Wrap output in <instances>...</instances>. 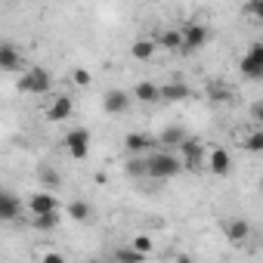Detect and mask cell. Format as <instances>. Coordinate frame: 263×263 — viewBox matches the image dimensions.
Here are the masks:
<instances>
[{
  "label": "cell",
  "mask_w": 263,
  "mask_h": 263,
  "mask_svg": "<svg viewBox=\"0 0 263 263\" xmlns=\"http://www.w3.org/2000/svg\"><path fill=\"white\" fill-rule=\"evenodd\" d=\"M208 41H211L208 25H189V28L183 31V50H198V47H204Z\"/></svg>",
  "instance_id": "30bf717a"
},
{
  "label": "cell",
  "mask_w": 263,
  "mask_h": 263,
  "mask_svg": "<svg viewBox=\"0 0 263 263\" xmlns=\"http://www.w3.org/2000/svg\"><path fill=\"white\" fill-rule=\"evenodd\" d=\"M127 174L130 177H149V161H143V158L127 161Z\"/></svg>",
  "instance_id": "cb8c5ba5"
},
{
  "label": "cell",
  "mask_w": 263,
  "mask_h": 263,
  "mask_svg": "<svg viewBox=\"0 0 263 263\" xmlns=\"http://www.w3.org/2000/svg\"><path fill=\"white\" fill-rule=\"evenodd\" d=\"M211 99H214V102H220V99H229L226 87H220V84H211Z\"/></svg>",
  "instance_id": "4316f807"
},
{
  "label": "cell",
  "mask_w": 263,
  "mask_h": 263,
  "mask_svg": "<svg viewBox=\"0 0 263 263\" xmlns=\"http://www.w3.org/2000/svg\"><path fill=\"white\" fill-rule=\"evenodd\" d=\"M146 161H149V177H152V180H171V177H177L180 171H186V167H183V158H174V155H167V152L149 155Z\"/></svg>",
  "instance_id": "6da1fadb"
},
{
  "label": "cell",
  "mask_w": 263,
  "mask_h": 263,
  "mask_svg": "<svg viewBox=\"0 0 263 263\" xmlns=\"http://www.w3.org/2000/svg\"><path fill=\"white\" fill-rule=\"evenodd\" d=\"M158 140H161V143H167V146H180V143L186 140V134H183V127H164Z\"/></svg>",
  "instance_id": "d6986e66"
},
{
  "label": "cell",
  "mask_w": 263,
  "mask_h": 263,
  "mask_svg": "<svg viewBox=\"0 0 263 263\" xmlns=\"http://www.w3.org/2000/svg\"><path fill=\"white\" fill-rule=\"evenodd\" d=\"M155 47H158V41H152V37H137L134 44H130V56H134L137 62H149V59L155 56Z\"/></svg>",
  "instance_id": "4fadbf2b"
},
{
  "label": "cell",
  "mask_w": 263,
  "mask_h": 263,
  "mask_svg": "<svg viewBox=\"0 0 263 263\" xmlns=\"http://www.w3.org/2000/svg\"><path fill=\"white\" fill-rule=\"evenodd\" d=\"M41 180L50 183V186H59V174H56V171H47V167H44V171H41Z\"/></svg>",
  "instance_id": "f1b7e54d"
},
{
  "label": "cell",
  "mask_w": 263,
  "mask_h": 263,
  "mask_svg": "<svg viewBox=\"0 0 263 263\" xmlns=\"http://www.w3.org/2000/svg\"><path fill=\"white\" fill-rule=\"evenodd\" d=\"M50 87H53V78H50V71L41 68V65L25 68V74L19 78V90H22V93H31V96H41V93H47Z\"/></svg>",
  "instance_id": "7a4b0ae2"
},
{
  "label": "cell",
  "mask_w": 263,
  "mask_h": 263,
  "mask_svg": "<svg viewBox=\"0 0 263 263\" xmlns=\"http://www.w3.org/2000/svg\"><path fill=\"white\" fill-rule=\"evenodd\" d=\"M134 99H140V102H155V99H161V87L152 84V81H140V84L134 87Z\"/></svg>",
  "instance_id": "2e32d148"
},
{
  "label": "cell",
  "mask_w": 263,
  "mask_h": 263,
  "mask_svg": "<svg viewBox=\"0 0 263 263\" xmlns=\"http://www.w3.org/2000/svg\"><path fill=\"white\" fill-rule=\"evenodd\" d=\"M251 118L263 127V102H254V105H251Z\"/></svg>",
  "instance_id": "f546056e"
},
{
  "label": "cell",
  "mask_w": 263,
  "mask_h": 263,
  "mask_svg": "<svg viewBox=\"0 0 263 263\" xmlns=\"http://www.w3.org/2000/svg\"><path fill=\"white\" fill-rule=\"evenodd\" d=\"M152 137H146V134H127L124 137V149L127 152H134V155H140V152H149L152 149Z\"/></svg>",
  "instance_id": "9a60e30c"
},
{
  "label": "cell",
  "mask_w": 263,
  "mask_h": 263,
  "mask_svg": "<svg viewBox=\"0 0 263 263\" xmlns=\"http://www.w3.org/2000/svg\"><path fill=\"white\" fill-rule=\"evenodd\" d=\"M115 257H118V260H127V263H143L149 254L140 251V248H121V251H115Z\"/></svg>",
  "instance_id": "ffe728a7"
},
{
  "label": "cell",
  "mask_w": 263,
  "mask_h": 263,
  "mask_svg": "<svg viewBox=\"0 0 263 263\" xmlns=\"http://www.w3.org/2000/svg\"><path fill=\"white\" fill-rule=\"evenodd\" d=\"M22 201L13 195V192H4L0 195V220H7V223H13V220H19V214H22Z\"/></svg>",
  "instance_id": "8fae6325"
},
{
  "label": "cell",
  "mask_w": 263,
  "mask_h": 263,
  "mask_svg": "<svg viewBox=\"0 0 263 263\" xmlns=\"http://www.w3.org/2000/svg\"><path fill=\"white\" fill-rule=\"evenodd\" d=\"M65 149H68V155L71 158H87V152H90V130H84V127H78V130H71V134L65 137Z\"/></svg>",
  "instance_id": "5b68a950"
},
{
  "label": "cell",
  "mask_w": 263,
  "mask_h": 263,
  "mask_svg": "<svg viewBox=\"0 0 263 263\" xmlns=\"http://www.w3.org/2000/svg\"><path fill=\"white\" fill-rule=\"evenodd\" d=\"M245 16H254L257 22H263V0H248V4H245Z\"/></svg>",
  "instance_id": "d4e9b609"
},
{
  "label": "cell",
  "mask_w": 263,
  "mask_h": 263,
  "mask_svg": "<svg viewBox=\"0 0 263 263\" xmlns=\"http://www.w3.org/2000/svg\"><path fill=\"white\" fill-rule=\"evenodd\" d=\"M241 146H245L248 152H263V127L254 130V134H248V137L241 140Z\"/></svg>",
  "instance_id": "7402d4cb"
},
{
  "label": "cell",
  "mask_w": 263,
  "mask_h": 263,
  "mask_svg": "<svg viewBox=\"0 0 263 263\" xmlns=\"http://www.w3.org/2000/svg\"><path fill=\"white\" fill-rule=\"evenodd\" d=\"M102 108L108 111V115H124L127 108H130V96L124 93V90H105V96H102Z\"/></svg>",
  "instance_id": "ba28073f"
},
{
  "label": "cell",
  "mask_w": 263,
  "mask_h": 263,
  "mask_svg": "<svg viewBox=\"0 0 263 263\" xmlns=\"http://www.w3.org/2000/svg\"><path fill=\"white\" fill-rule=\"evenodd\" d=\"M28 211H31V217H34V214H50V211H59V198H56L53 192H34V195L28 198Z\"/></svg>",
  "instance_id": "9c48e42d"
},
{
  "label": "cell",
  "mask_w": 263,
  "mask_h": 263,
  "mask_svg": "<svg viewBox=\"0 0 263 263\" xmlns=\"http://www.w3.org/2000/svg\"><path fill=\"white\" fill-rule=\"evenodd\" d=\"M238 68H241V74H245V78L260 81V78H263V44H254V47L241 56Z\"/></svg>",
  "instance_id": "3957f363"
},
{
  "label": "cell",
  "mask_w": 263,
  "mask_h": 263,
  "mask_svg": "<svg viewBox=\"0 0 263 263\" xmlns=\"http://www.w3.org/2000/svg\"><path fill=\"white\" fill-rule=\"evenodd\" d=\"M208 171L217 174V177H226V174L232 171V158H229V152H226V149H214V152H211V161H208Z\"/></svg>",
  "instance_id": "5bb4252c"
},
{
  "label": "cell",
  "mask_w": 263,
  "mask_h": 263,
  "mask_svg": "<svg viewBox=\"0 0 263 263\" xmlns=\"http://www.w3.org/2000/svg\"><path fill=\"white\" fill-rule=\"evenodd\" d=\"M74 115V99L71 96H56L50 105H47V121L50 124H62Z\"/></svg>",
  "instance_id": "8992f818"
},
{
  "label": "cell",
  "mask_w": 263,
  "mask_h": 263,
  "mask_svg": "<svg viewBox=\"0 0 263 263\" xmlns=\"http://www.w3.org/2000/svg\"><path fill=\"white\" fill-rule=\"evenodd\" d=\"M189 96V87L186 84H180V81H174V84H164L161 87V99H167V102H183Z\"/></svg>",
  "instance_id": "e0dca14e"
},
{
  "label": "cell",
  "mask_w": 263,
  "mask_h": 263,
  "mask_svg": "<svg viewBox=\"0 0 263 263\" xmlns=\"http://www.w3.org/2000/svg\"><path fill=\"white\" fill-rule=\"evenodd\" d=\"M44 263H62V254H44Z\"/></svg>",
  "instance_id": "4dcf8cb0"
},
{
  "label": "cell",
  "mask_w": 263,
  "mask_h": 263,
  "mask_svg": "<svg viewBox=\"0 0 263 263\" xmlns=\"http://www.w3.org/2000/svg\"><path fill=\"white\" fill-rule=\"evenodd\" d=\"M56 223H59V211H50V214H34V226L37 229H56Z\"/></svg>",
  "instance_id": "44dd1931"
},
{
  "label": "cell",
  "mask_w": 263,
  "mask_h": 263,
  "mask_svg": "<svg viewBox=\"0 0 263 263\" xmlns=\"http://www.w3.org/2000/svg\"><path fill=\"white\" fill-rule=\"evenodd\" d=\"M180 158H183V167L186 171H201L204 167V149H201V143L198 140H183L180 143Z\"/></svg>",
  "instance_id": "277c9868"
},
{
  "label": "cell",
  "mask_w": 263,
  "mask_h": 263,
  "mask_svg": "<svg viewBox=\"0 0 263 263\" xmlns=\"http://www.w3.org/2000/svg\"><path fill=\"white\" fill-rule=\"evenodd\" d=\"M68 214H71L74 220H81V223H84V220H90L93 208H90L87 201H71V204H68Z\"/></svg>",
  "instance_id": "603a6c76"
},
{
  "label": "cell",
  "mask_w": 263,
  "mask_h": 263,
  "mask_svg": "<svg viewBox=\"0 0 263 263\" xmlns=\"http://www.w3.org/2000/svg\"><path fill=\"white\" fill-rule=\"evenodd\" d=\"M134 248H140V251L149 254V251H152V238H149V235H137V238H134Z\"/></svg>",
  "instance_id": "83f0119b"
},
{
  "label": "cell",
  "mask_w": 263,
  "mask_h": 263,
  "mask_svg": "<svg viewBox=\"0 0 263 263\" xmlns=\"http://www.w3.org/2000/svg\"><path fill=\"white\" fill-rule=\"evenodd\" d=\"M155 41H158V47H164V50H177V47H183V31L171 28V31H161Z\"/></svg>",
  "instance_id": "ac0fdd59"
},
{
  "label": "cell",
  "mask_w": 263,
  "mask_h": 263,
  "mask_svg": "<svg viewBox=\"0 0 263 263\" xmlns=\"http://www.w3.org/2000/svg\"><path fill=\"white\" fill-rule=\"evenodd\" d=\"M223 235H226L232 245H241V241L251 238V226H248V220L229 217V220H223Z\"/></svg>",
  "instance_id": "52a82bcc"
},
{
  "label": "cell",
  "mask_w": 263,
  "mask_h": 263,
  "mask_svg": "<svg viewBox=\"0 0 263 263\" xmlns=\"http://www.w3.org/2000/svg\"><path fill=\"white\" fill-rule=\"evenodd\" d=\"M25 65V56L13 47V44H4V47H0V68H4V71H19Z\"/></svg>",
  "instance_id": "7c38bea8"
},
{
  "label": "cell",
  "mask_w": 263,
  "mask_h": 263,
  "mask_svg": "<svg viewBox=\"0 0 263 263\" xmlns=\"http://www.w3.org/2000/svg\"><path fill=\"white\" fill-rule=\"evenodd\" d=\"M71 81H74L78 87H90V71H87V68H74Z\"/></svg>",
  "instance_id": "484cf974"
}]
</instances>
